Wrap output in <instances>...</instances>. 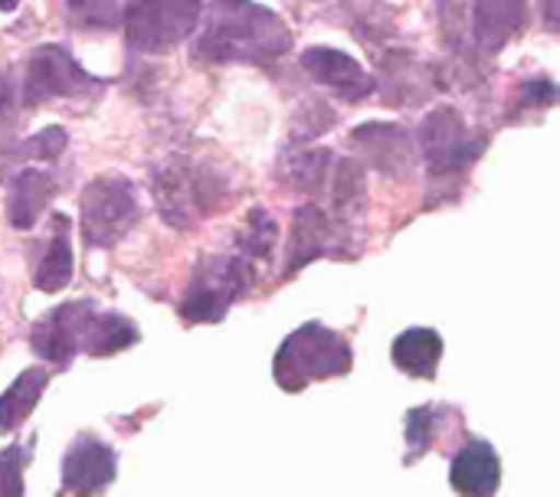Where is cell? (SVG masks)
<instances>
[{
	"label": "cell",
	"instance_id": "6da1fadb",
	"mask_svg": "<svg viewBox=\"0 0 560 497\" xmlns=\"http://www.w3.org/2000/svg\"><path fill=\"white\" fill-rule=\"evenodd\" d=\"M200 20L203 29L190 56L207 66H269L292 49L285 20L253 0H210Z\"/></svg>",
	"mask_w": 560,
	"mask_h": 497
},
{
	"label": "cell",
	"instance_id": "7a4b0ae2",
	"mask_svg": "<svg viewBox=\"0 0 560 497\" xmlns=\"http://www.w3.org/2000/svg\"><path fill=\"white\" fill-rule=\"evenodd\" d=\"M151 190H154L161 220L174 229H190L236 200L233 197L236 190L226 170L184 157V154L167 157L151 174Z\"/></svg>",
	"mask_w": 560,
	"mask_h": 497
},
{
	"label": "cell",
	"instance_id": "3957f363",
	"mask_svg": "<svg viewBox=\"0 0 560 497\" xmlns=\"http://www.w3.org/2000/svg\"><path fill=\"white\" fill-rule=\"evenodd\" d=\"M259 269L233 246L230 252L203 256L187 282L180 298V318L187 324H217L230 315V308L253 292Z\"/></svg>",
	"mask_w": 560,
	"mask_h": 497
},
{
	"label": "cell",
	"instance_id": "277c9868",
	"mask_svg": "<svg viewBox=\"0 0 560 497\" xmlns=\"http://www.w3.org/2000/svg\"><path fill=\"white\" fill-rule=\"evenodd\" d=\"M351 367H354L351 344L338 331L308 321L279 344L272 360V377L285 393H299L308 383L345 377L351 374Z\"/></svg>",
	"mask_w": 560,
	"mask_h": 497
},
{
	"label": "cell",
	"instance_id": "5b68a950",
	"mask_svg": "<svg viewBox=\"0 0 560 497\" xmlns=\"http://www.w3.org/2000/svg\"><path fill=\"white\" fill-rule=\"evenodd\" d=\"M417 147L436 180H456L486 154L489 138L476 131L453 105L433 108L417 128Z\"/></svg>",
	"mask_w": 560,
	"mask_h": 497
},
{
	"label": "cell",
	"instance_id": "8992f818",
	"mask_svg": "<svg viewBox=\"0 0 560 497\" xmlns=\"http://www.w3.org/2000/svg\"><path fill=\"white\" fill-rule=\"evenodd\" d=\"M82 239L92 249H108L121 242L141 220L138 190L125 174H102L82 187Z\"/></svg>",
	"mask_w": 560,
	"mask_h": 497
},
{
	"label": "cell",
	"instance_id": "52a82bcc",
	"mask_svg": "<svg viewBox=\"0 0 560 497\" xmlns=\"http://www.w3.org/2000/svg\"><path fill=\"white\" fill-rule=\"evenodd\" d=\"M364 246V229L345 226L318 203H302L292 213V236L285 246L282 279H292L315 259H358Z\"/></svg>",
	"mask_w": 560,
	"mask_h": 497
},
{
	"label": "cell",
	"instance_id": "ba28073f",
	"mask_svg": "<svg viewBox=\"0 0 560 497\" xmlns=\"http://www.w3.org/2000/svg\"><path fill=\"white\" fill-rule=\"evenodd\" d=\"M203 0H128L121 10L128 49L141 56H164L177 49L200 26Z\"/></svg>",
	"mask_w": 560,
	"mask_h": 497
},
{
	"label": "cell",
	"instance_id": "9c48e42d",
	"mask_svg": "<svg viewBox=\"0 0 560 497\" xmlns=\"http://www.w3.org/2000/svg\"><path fill=\"white\" fill-rule=\"evenodd\" d=\"M105 88V79L92 75L75 62V56L56 43L36 46L23 69L20 102L23 105H46L56 98H89Z\"/></svg>",
	"mask_w": 560,
	"mask_h": 497
},
{
	"label": "cell",
	"instance_id": "30bf717a",
	"mask_svg": "<svg viewBox=\"0 0 560 497\" xmlns=\"http://www.w3.org/2000/svg\"><path fill=\"white\" fill-rule=\"evenodd\" d=\"M95 315H98V305L85 298L56 305L33 324L30 347L52 367H69L79 354H85Z\"/></svg>",
	"mask_w": 560,
	"mask_h": 497
},
{
	"label": "cell",
	"instance_id": "8fae6325",
	"mask_svg": "<svg viewBox=\"0 0 560 497\" xmlns=\"http://www.w3.org/2000/svg\"><path fill=\"white\" fill-rule=\"evenodd\" d=\"M354 151L384 177L407 180L417 170V144L397 121H371L351 131Z\"/></svg>",
	"mask_w": 560,
	"mask_h": 497
},
{
	"label": "cell",
	"instance_id": "7c38bea8",
	"mask_svg": "<svg viewBox=\"0 0 560 497\" xmlns=\"http://www.w3.org/2000/svg\"><path fill=\"white\" fill-rule=\"evenodd\" d=\"M302 69L322 85V88H331L338 98L345 102H364L371 98L377 88H374V75L348 52L341 49H331V46H312L302 52Z\"/></svg>",
	"mask_w": 560,
	"mask_h": 497
},
{
	"label": "cell",
	"instance_id": "4fadbf2b",
	"mask_svg": "<svg viewBox=\"0 0 560 497\" xmlns=\"http://www.w3.org/2000/svg\"><path fill=\"white\" fill-rule=\"evenodd\" d=\"M115 475H118L115 452L92 436H79L62 455V492L66 495H98L115 482Z\"/></svg>",
	"mask_w": 560,
	"mask_h": 497
},
{
	"label": "cell",
	"instance_id": "5bb4252c",
	"mask_svg": "<svg viewBox=\"0 0 560 497\" xmlns=\"http://www.w3.org/2000/svg\"><path fill=\"white\" fill-rule=\"evenodd\" d=\"M532 0H476L472 3V43L482 56L502 52L528 23Z\"/></svg>",
	"mask_w": 560,
	"mask_h": 497
},
{
	"label": "cell",
	"instance_id": "9a60e30c",
	"mask_svg": "<svg viewBox=\"0 0 560 497\" xmlns=\"http://www.w3.org/2000/svg\"><path fill=\"white\" fill-rule=\"evenodd\" d=\"M374 88L397 108H413L430 95V72L410 49H387L381 56V82Z\"/></svg>",
	"mask_w": 560,
	"mask_h": 497
},
{
	"label": "cell",
	"instance_id": "2e32d148",
	"mask_svg": "<svg viewBox=\"0 0 560 497\" xmlns=\"http://www.w3.org/2000/svg\"><path fill=\"white\" fill-rule=\"evenodd\" d=\"M450 485L459 495H495L502 485L499 452L489 442L472 439L466 449L456 452V459L450 465Z\"/></svg>",
	"mask_w": 560,
	"mask_h": 497
},
{
	"label": "cell",
	"instance_id": "e0dca14e",
	"mask_svg": "<svg viewBox=\"0 0 560 497\" xmlns=\"http://www.w3.org/2000/svg\"><path fill=\"white\" fill-rule=\"evenodd\" d=\"M59 180L49 170H36V167H23L13 174L10 184V200H7V220L13 229H30L36 226L39 213L49 206V200L56 197Z\"/></svg>",
	"mask_w": 560,
	"mask_h": 497
},
{
	"label": "cell",
	"instance_id": "ac0fdd59",
	"mask_svg": "<svg viewBox=\"0 0 560 497\" xmlns=\"http://www.w3.org/2000/svg\"><path fill=\"white\" fill-rule=\"evenodd\" d=\"M335 154L328 147H302L289 144L276 164V177L282 187L299 190V193H322L328 187Z\"/></svg>",
	"mask_w": 560,
	"mask_h": 497
},
{
	"label": "cell",
	"instance_id": "d6986e66",
	"mask_svg": "<svg viewBox=\"0 0 560 497\" xmlns=\"http://www.w3.org/2000/svg\"><path fill=\"white\" fill-rule=\"evenodd\" d=\"M390 360L413 380H433L443 360V338L433 328H410L394 341Z\"/></svg>",
	"mask_w": 560,
	"mask_h": 497
},
{
	"label": "cell",
	"instance_id": "ffe728a7",
	"mask_svg": "<svg viewBox=\"0 0 560 497\" xmlns=\"http://www.w3.org/2000/svg\"><path fill=\"white\" fill-rule=\"evenodd\" d=\"M69 282H72V229L62 213H52L49 242L43 249L39 265L33 269V285L46 295H56Z\"/></svg>",
	"mask_w": 560,
	"mask_h": 497
},
{
	"label": "cell",
	"instance_id": "44dd1931",
	"mask_svg": "<svg viewBox=\"0 0 560 497\" xmlns=\"http://www.w3.org/2000/svg\"><path fill=\"white\" fill-rule=\"evenodd\" d=\"M46 383L49 374L43 367H30L13 380V387L0 397V433H13L36 410L39 397L46 393Z\"/></svg>",
	"mask_w": 560,
	"mask_h": 497
},
{
	"label": "cell",
	"instance_id": "7402d4cb",
	"mask_svg": "<svg viewBox=\"0 0 560 497\" xmlns=\"http://www.w3.org/2000/svg\"><path fill=\"white\" fill-rule=\"evenodd\" d=\"M138 328L131 318L118 315V311H102L95 315V324H92V334H89V347L85 354L89 357H112V354H121L125 347H135L138 344Z\"/></svg>",
	"mask_w": 560,
	"mask_h": 497
},
{
	"label": "cell",
	"instance_id": "603a6c76",
	"mask_svg": "<svg viewBox=\"0 0 560 497\" xmlns=\"http://www.w3.org/2000/svg\"><path fill=\"white\" fill-rule=\"evenodd\" d=\"M62 151H66V131L49 125L20 144H10V141L0 144V170L7 164H23V161H56Z\"/></svg>",
	"mask_w": 560,
	"mask_h": 497
},
{
	"label": "cell",
	"instance_id": "cb8c5ba5",
	"mask_svg": "<svg viewBox=\"0 0 560 497\" xmlns=\"http://www.w3.org/2000/svg\"><path fill=\"white\" fill-rule=\"evenodd\" d=\"M62 7L75 29H112L121 20L118 0H62Z\"/></svg>",
	"mask_w": 560,
	"mask_h": 497
},
{
	"label": "cell",
	"instance_id": "d4e9b609",
	"mask_svg": "<svg viewBox=\"0 0 560 497\" xmlns=\"http://www.w3.org/2000/svg\"><path fill=\"white\" fill-rule=\"evenodd\" d=\"M446 413L440 406H420L407 413V446H410V462H417L430 446L436 442V433L443 426Z\"/></svg>",
	"mask_w": 560,
	"mask_h": 497
},
{
	"label": "cell",
	"instance_id": "484cf974",
	"mask_svg": "<svg viewBox=\"0 0 560 497\" xmlns=\"http://www.w3.org/2000/svg\"><path fill=\"white\" fill-rule=\"evenodd\" d=\"M23 469H26V449L10 446L0 452V495H23Z\"/></svg>",
	"mask_w": 560,
	"mask_h": 497
},
{
	"label": "cell",
	"instance_id": "4316f807",
	"mask_svg": "<svg viewBox=\"0 0 560 497\" xmlns=\"http://www.w3.org/2000/svg\"><path fill=\"white\" fill-rule=\"evenodd\" d=\"M16 111H20V92H16V82L13 75L0 72V144L7 141V134L16 128Z\"/></svg>",
	"mask_w": 560,
	"mask_h": 497
},
{
	"label": "cell",
	"instance_id": "83f0119b",
	"mask_svg": "<svg viewBox=\"0 0 560 497\" xmlns=\"http://www.w3.org/2000/svg\"><path fill=\"white\" fill-rule=\"evenodd\" d=\"M558 98V85L551 79H535L522 88V108H532V105H555Z\"/></svg>",
	"mask_w": 560,
	"mask_h": 497
},
{
	"label": "cell",
	"instance_id": "f1b7e54d",
	"mask_svg": "<svg viewBox=\"0 0 560 497\" xmlns=\"http://www.w3.org/2000/svg\"><path fill=\"white\" fill-rule=\"evenodd\" d=\"M16 7H20V0H0V10H3V13H13Z\"/></svg>",
	"mask_w": 560,
	"mask_h": 497
}]
</instances>
